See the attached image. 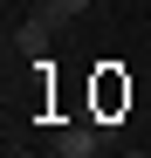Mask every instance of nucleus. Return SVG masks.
Here are the masks:
<instances>
[{
  "label": "nucleus",
  "mask_w": 151,
  "mask_h": 158,
  "mask_svg": "<svg viewBox=\"0 0 151 158\" xmlns=\"http://www.w3.org/2000/svg\"><path fill=\"white\" fill-rule=\"evenodd\" d=\"M55 28H62V21L35 7V14H28V21L14 28V48H21V55H41V48H48V35H55Z\"/></svg>",
  "instance_id": "obj_1"
},
{
  "label": "nucleus",
  "mask_w": 151,
  "mask_h": 158,
  "mask_svg": "<svg viewBox=\"0 0 151 158\" xmlns=\"http://www.w3.org/2000/svg\"><path fill=\"white\" fill-rule=\"evenodd\" d=\"M96 144H103V131H96V124H76V131H62V151H69V158H83V151H96Z\"/></svg>",
  "instance_id": "obj_2"
},
{
  "label": "nucleus",
  "mask_w": 151,
  "mask_h": 158,
  "mask_svg": "<svg viewBox=\"0 0 151 158\" xmlns=\"http://www.w3.org/2000/svg\"><path fill=\"white\" fill-rule=\"evenodd\" d=\"M41 14H55V21H76V14H89V0H35Z\"/></svg>",
  "instance_id": "obj_3"
},
{
  "label": "nucleus",
  "mask_w": 151,
  "mask_h": 158,
  "mask_svg": "<svg viewBox=\"0 0 151 158\" xmlns=\"http://www.w3.org/2000/svg\"><path fill=\"white\" fill-rule=\"evenodd\" d=\"M14 158H35V151H14Z\"/></svg>",
  "instance_id": "obj_4"
}]
</instances>
